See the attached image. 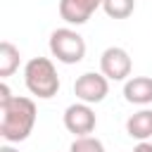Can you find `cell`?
Returning <instances> with one entry per match:
<instances>
[{"instance_id":"1","label":"cell","mask_w":152,"mask_h":152,"mask_svg":"<svg viewBox=\"0 0 152 152\" xmlns=\"http://www.w3.org/2000/svg\"><path fill=\"white\" fill-rule=\"evenodd\" d=\"M36 102L31 97L14 95L0 107V135L5 142H21L31 135L36 126Z\"/></svg>"},{"instance_id":"2","label":"cell","mask_w":152,"mask_h":152,"mask_svg":"<svg viewBox=\"0 0 152 152\" xmlns=\"http://www.w3.org/2000/svg\"><path fill=\"white\" fill-rule=\"evenodd\" d=\"M24 83H26L28 93L40 97V100L55 97L57 90H59V76H57V69H55L52 59L31 57L24 66Z\"/></svg>"},{"instance_id":"3","label":"cell","mask_w":152,"mask_h":152,"mask_svg":"<svg viewBox=\"0 0 152 152\" xmlns=\"http://www.w3.org/2000/svg\"><path fill=\"white\" fill-rule=\"evenodd\" d=\"M50 52L62 64H78L86 57V40L78 31L64 26L50 33Z\"/></svg>"},{"instance_id":"4","label":"cell","mask_w":152,"mask_h":152,"mask_svg":"<svg viewBox=\"0 0 152 152\" xmlns=\"http://www.w3.org/2000/svg\"><path fill=\"white\" fill-rule=\"evenodd\" d=\"M109 93V78L100 71H86L76 78L74 83V95L81 100V102H88V104H97L107 97Z\"/></svg>"},{"instance_id":"5","label":"cell","mask_w":152,"mask_h":152,"mask_svg":"<svg viewBox=\"0 0 152 152\" xmlns=\"http://www.w3.org/2000/svg\"><path fill=\"white\" fill-rule=\"evenodd\" d=\"M97 126V116L93 112V107L88 102H74L64 109V128L69 133H74L76 138L81 135H90Z\"/></svg>"},{"instance_id":"6","label":"cell","mask_w":152,"mask_h":152,"mask_svg":"<svg viewBox=\"0 0 152 152\" xmlns=\"http://www.w3.org/2000/svg\"><path fill=\"white\" fill-rule=\"evenodd\" d=\"M131 69H133L131 55L119 45H112L100 55V71L109 81H126L131 76Z\"/></svg>"},{"instance_id":"7","label":"cell","mask_w":152,"mask_h":152,"mask_svg":"<svg viewBox=\"0 0 152 152\" xmlns=\"http://www.w3.org/2000/svg\"><path fill=\"white\" fill-rule=\"evenodd\" d=\"M100 7L102 0H59V17L71 26H81Z\"/></svg>"},{"instance_id":"8","label":"cell","mask_w":152,"mask_h":152,"mask_svg":"<svg viewBox=\"0 0 152 152\" xmlns=\"http://www.w3.org/2000/svg\"><path fill=\"white\" fill-rule=\"evenodd\" d=\"M124 97L131 104H150L152 102V76H131L124 83Z\"/></svg>"},{"instance_id":"9","label":"cell","mask_w":152,"mask_h":152,"mask_svg":"<svg viewBox=\"0 0 152 152\" xmlns=\"http://www.w3.org/2000/svg\"><path fill=\"white\" fill-rule=\"evenodd\" d=\"M126 133L131 138L140 140H150L152 138V109H140L135 114H131L126 119Z\"/></svg>"},{"instance_id":"10","label":"cell","mask_w":152,"mask_h":152,"mask_svg":"<svg viewBox=\"0 0 152 152\" xmlns=\"http://www.w3.org/2000/svg\"><path fill=\"white\" fill-rule=\"evenodd\" d=\"M17 69H19V50L10 40H2L0 43V78L5 81Z\"/></svg>"},{"instance_id":"11","label":"cell","mask_w":152,"mask_h":152,"mask_svg":"<svg viewBox=\"0 0 152 152\" xmlns=\"http://www.w3.org/2000/svg\"><path fill=\"white\" fill-rule=\"evenodd\" d=\"M102 10L109 19H128L135 10V0H102Z\"/></svg>"},{"instance_id":"12","label":"cell","mask_w":152,"mask_h":152,"mask_svg":"<svg viewBox=\"0 0 152 152\" xmlns=\"http://www.w3.org/2000/svg\"><path fill=\"white\" fill-rule=\"evenodd\" d=\"M69 152H104V145L100 138H93V135H81L71 142Z\"/></svg>"},{"instance_id":"13","label":"cell","mask_w":152,"mask_h":152,"mask_svg":"<svg viewBox=\"0 0 152 152\" xmlns=\"http://www.w3.org/2000/svg\"><path fill=\"white\" fill-rule=\"evenodd\" d=\"M12 97H14V95H12L10 86H7L5 81H2V83H0V107H2V104H7V102H10Z\"/></svg>"},{"instance_id":"14","label":"cell","mask_w":152,"mask_h":152,"mask_svg":"<svg viewBox=\"0 0 152 152\" xmlns=\"http://www.w3.org/2000/svg\"><path fill=\"white\" fill-rule=\"evenodd\" d=\"M133 152H152V142H150V140H140V142L133 147Z\"/></svg>"},{"instance_id":"15","label":"cell","mask_w":152,"mask_h":152,"mask_svg":"<svg viewBox=\"0 0 152 152\" xmlns=\"http://www.w3.org/2000/svg\"><path fill=\"white\" fill-rule=\"evenodd\" d=\"M0 152H19V150H17V147H12V142H10V145H2V147H0Z\"/></svg>"}]
</instances>
